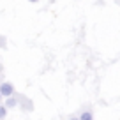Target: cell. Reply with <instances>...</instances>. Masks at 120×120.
Listing matches in <instances>:
<instances>
[{
  "mask_svg": "<svg viewBox=\"0 0 120 120\" xmlns=\"http://www.w3.org/2000/svg\"><path fill=\"white\" fill-rule=\"evenodd\" d=\"M5 108H16V106H18V97H16V92H14V95H9L7 99H5Z\"/></svg>",
  "mask_w": 120,
  "mask_h": 120,
  "instance_id": "cell-3",
  "label": "cell"
},
{
  "mask_svg": "<svg viewBox=\"0 0 120 120\" xmlns=\"http://www.w3.org/2000/svg\"><path fill=\"white\" fill-rule=\"evenodd\" d=\"M0 120H4V118H0Z\"/></svg>",
  "mask_w": 120,
  "mask_h": 120,
  "instance_id": "cell-11",
  "label": "cell"
},
{
  "mask_svg": "<svg viewBox=\"0 0 120 120\" xmlns=\"http://www.w3.org/2000/svg\"><path fill=\"white\" fill-rule=\"evenodd\" d=\"M79 120H94V115H92V111H83L79 115Z\"/></svg>",
  "mask_w": 120,
  "mask_h": 120,
  "instance_id": "cell-4",
  "label": "cell"
},
{
  "mask_svg": "<svg viewBox=\"0 0 120 120\" xmlns=\"http://www.w3.org/2000/svg\"><path fill=\"white\" fill-rule=\"evenodd\" d=\"M0 71H2V64H0Z\"/></svg>",
  "mask_w": 120,
  "mask_h": 120,
  "instance_id": "cell-10",
  "label": "cell"
},
{
  "mask_svg": "<svg viewBox=\"0 0 120 120\" xmlns=\"http://www.w3.org/2000/svg\"><path fill=\"white\" fill-rule=\"evenodd\" d=\"M5 115H7V108H5V104L0 102V118H5Z\"/></svg>",
  "mask_w": 120,
  "mask_h": 120,
  "instance_id": "cell-5",
  "label": "cell"
},
{
  "mask_svg": "<svg viewBox=\"0 0 120 120\" xmlns=\"http://www.w3.org/2000/svg\"><path fill=\"white\" fill-rule=\"evenodd\" d=\"M0 48H2V49L7 48V37H4L2 34H0Z\"/></svg>",
  "mask_w": 120,
  "mask_h": 120,
  "instance_id": "cell-6",
  "label": "cell"
},
{
  "mask_svg": "<svg viewBox=\"0 0 120 120\" xmlns=\"http://www.w3.org/2000/svg\"><path fill=\"white\" fill-rule=\"evenodd\" d=\"M0 94L4 97H9V95H14V85L11 81H4L0 83Z\"/></svg>",
  "mask_w": 120,
  "mask_h": 120,
  "instance_id": "cell-2",
  "label": "cell"
},
{
  "mask_svg": "<svg viewBox=\"0 0 120 120\" xmlns=\"http://www.w3.org/2000/svg\"><path fill=\"white\" fill-rule=\"evenodd\" d=\"M2 97H4V95H2V94H0V102H2Z\"/></svg>",
  "mask_w": 120,
  "mask_h": 120,
  "instance_id": "cell-9",
  "label": "cell"
},
{
  "mask_svg": "<svg viewBox=\"0 0 120 120\" xmlns=\"http://www.w3.org/2000/svg\"><path fill=\"white\" fill-rule=\"evenodd\" d=\"M16 97H18V106H21V109H25V111H34V102L30 101L28 97L18 95V94H16Z\"/></svg>",
  "mask_w": 120,
  "mask_h": 120,
  "instance_id": "cell-1",
  "label": "cell"
},
{
  "mask_svg": "<svg viewBox=\"0 0 120 120\" xmlns=\"http://www.w3.org/2000/svg\"><path fill=\"white\" fill-rule=\"evenodd\" d=\"M28 2H30V4H37L39 0H28Z\"/></svg>",
  "mask_w": 120,
  "mask_h": 120,
  "instance_id": "cell-7",
  "label": "cell"
},
{
  "mask_svg": "<svg viewBox=\"0 0 120 120\" xmlns=\"http://www.w3.org/2000/svg\"><path fill=\"white\" fill-rule=\"evenodd\" d=\"M69 120H79V118H76V116H72V118H69Z\"/></svg>",
  "mask_w": 120,
  "mask_h": 120,
  "instance_id": "cell-8",
  "label": "cell"
}]
</instances>
